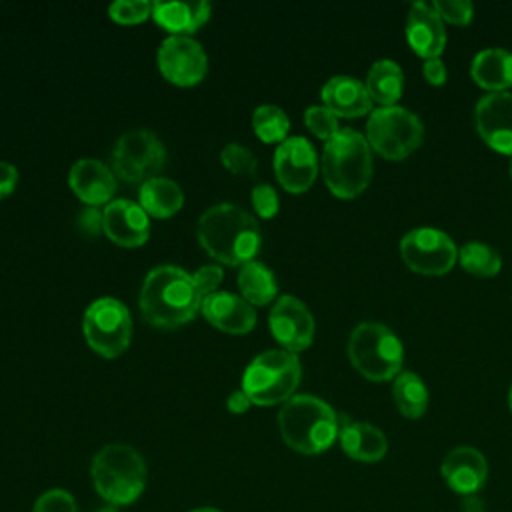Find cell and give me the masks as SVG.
<instances>
[{"label":"cell","instance_id":"obj_34","mask_svg":"<svg viewBox=\"0 0 512 512\" xmlns=\"http://www.w3.org/2000/svg\"><path fill=\"white\" fill-rule=\"evenodd\" d=\"M32 512H78V506L68 490L50 488L36 498Z\"/></svg>","mask_w":512,"mask_h":512},{"label":"cell","instance_id":"obj_20","mask_svg":"<svg viewBox=\"0 0 512 512\" xmlns=\"http://www.w3.org/2000/svg\"><path fill=\"white\" fill-rule=\"evenodd\" d=\"M204 318L226 334H246L256 324V312L242 296L230 292H214L202 300Z\"/></svg>","mask_w":512,"mask_h":512},{"label":"cell","instance_id":"obj_42","mask_svg":"<svg viewBox=\"0 0 512 512\" xmlns=\"http://www.w3.org/2000/svg\"><path fill=\"white\" fill-rule=\"evenodd\" d=\"M460 512H484V500L478 496H462Z\"/></svg>","mask_w":512,"mask_h":512},{"label":"cell","instance_id":"obj_40","mask_svg":"<svg viewBox=\"0 0 512 512\" xmlns=\"http://www.w3.org/2000/svg\"><path fill=\"white\" fill-rule=\"evenodd\" d=\"M16 182H18V170L8 162H0V200L14 192Z\"/></svg>","mask_w":512,"mask_h":512},{"label":"cell","instance_id":"obj_6","mask_svg":"<svg viewBox=\"0 0 512 512\" xmlns=\"http://www.w3.org/2000/svg\"><path fill=\"white\" fill-rule=\"evenodd\" d=\"M300 374V360L294 352L266 350L246 366L242 392L258 406L284 404L294 396Z\"/></svg>","mask_w":512,"mask_h":512},{"label":"cell","instance_id":"obj_13","mask_svg":"<svg viewBox=\"0 0 512 512\" xmlns=\"http://www.w3.org/2000/svg\"><path fill=\"white\" fill-rule=\"evenodd\" d=\"M274 172L286 192H306L318 174L314 146L304 136L286 138L274 152Z\"/></svg>","mask_w":512,"mask_h":512},{"label":"cell","instance_id":"obj_4","mask_svg":"<svg viewBox=\"0 0 512 512\" xmlns=\"http://www.w3.org/2000/svg\"><path fill=\"white\" fill-rule=\"evenodd\" d=\"M322 174L334 196L356 198L362 194L372 178V152L368 140L352 128L338 130V134L324 144Z\"/></svg>","mask_w":512,"mask_h":512},{"label":"cell","instance_id":"obj_26","mask_svg":"<svg viewBox=\"0 0 512 512\" xmlns=\"http://www.w3.org/2000/svg\"><path fill=\"white\" fill-rule=\"evenodd\" d=\"M364 86L372 102L396 106L404 90V72L394 60H378L370 66Z\"/></svg>","mask_w":512,"mask_h":512},{"label":"cell","instance_id":"obj_15","mask_svg":"<svg viewBox=\"0 0 512 512\" xmlns=\"http://www.w3.org/2000/svg\"><path fill=\"white\" fill-rule=\"evenodd\" d=\"M480 138L500 154H512V94L490 92L478 100L474 110Z\"/></svg>","mask_w":512,"mask_h":512},{"label":"cell","instance_id":"obj_11","mask_svg":"<svg viewBox=\"0 0 512 512\" xmlns=\"http://www.w3.org/2000/svg\"><path fill=\"white\" fill-rule=\"evenodd\" d=\"M400 254L410 270L424 276H442L458 260L454 240L436 228L410 230L400 240Z\"/></svg>","mask_w":512,"mask_h":512},{"label":"cell","instance_id":"obj_24","mask_svg":"<svg viewBox=\"0 0 512 512\" xmlns=\"http://www.w3.org/2000/svg\"><path fill=\"white\" fill-rule=\"evenodd\" d=\"M472 80L492 92H506L512 86V52L486 48L478 52L470 66Z\"/></svg>","mask_w":512,"mask_h":512},{"label":"cell","instance_id":"obj_28","mask_svg":"<svg viewBox=\"0 0 512 512\" xmlns=\"http://www.w3.org/2000/svg\"><path fill=\"white\" fill-rule=\"evenodd\" d=\"M394 404L406 418H420L428 408V388L414 372H400L392 386Z\"/></svg>","mask_w":512,"mask_h":512},{"label":"cell","instance_id":"obj_9","mask_svg":"<svg viewBox=\"0 0 512 512\" xmlns=\"http://www.w3.org/2000/svg\"><path fill=\"white\" fill-rule=\"evenodd\" d=\"M82 332L94 352L104 358H116L130 344L132 316L120 300L104 296L86 308Z\"/></svg>","mask_w":512,"mask_h":512},{"label":"cell","instance_id":"obj_44","mask_svg":"<svg viewBox=\"0 0 512 512\" xmlns=\"http://www.w3.org/2000/svg\"><path fill=\"white\" fill-rule=\"evenodd\" d=\"M508 404H510V410H512V386H510V392H508Z\"/></svg>","mask_w":512,"mask_h":512},{"label":"cell","instance_id":"obj_5","mask_svg":"<svg viewBox=\"0 0 512 512\" xmlns=\"http://www.w3.org/2000/svg\"><path fill=\"white\" fill-rule=\"evenodd\" d=\"M96 492L112 506H126L140 498L146 488V462L128 444H108L96 452L90 466Z\"/></svg>","mask_w":512,"mask_h":512},{"label":"cell","instance_id":"obj_3","mask_svg":"<svg viewBox=\"0 0 512 512\" xmlns=\"http://www.w3.org/2000/svg\"><path fill=\"white\" fill-rule=\"evenodd\" d=\"M278 430L292 450L314 456L334 444L340 422L334 408L322 398L296 394L282 404L278 412Z\"/></svg>","mask_w":512,"mask_h":512},{"label":"cell","instance_id":"obj_8","mask_svg":"<svg viewBox=\"0 0 512 512\" xmlns=\"http://www.w3.org/2000/svg\"><path fill=\"white\" fill-rule=\"evenodd\" d=\"M424 138V126L416 114L402 106H380L370 112L366 140L380 156L404 160Z\"/></svg>","mask_w":512,"mask_h":512},{"label":"cell","instance_id":"obj_2","mask_svg":"<svg viewBox=\"0 0 512 512\" xmlns=\"http://www.w3.org/2000/svg\"><path fill=\"white\" fill-rule=\"evenodd\" d=\"M198 242L214 260L244 266L258 254L262 234L256 218L240 206L216 204L198 220Z\"/></svg>","mask_w":512,"mask_h":512},{"label":"cell","instance_id":"obj_16","mask_svg":"<svg viewBox=\"0 0 512 512\" xmlns=\"http://www.w3.org/2000/svg\"><path fill=\"white\" fill-rule=\"evenodd\" d=\"M102 230L118 246L136 248L150 236V220L144 208L132 200H112L102 210Z\"/></svg>","mask_w":512,"mask_h":512},{"label":"cell","instance_id":"obj_46","mask_svg":"<svg viewBox=\"0 0 512 512\" xmlns=\"http://www.w3.org/2000/svg\"><path fill=\"white\" fill-rule=\"evenodd\" d=\"M510 178H512V162H510Z\"/></svg>","mask_w":512,"mask_h":512},{"label":"cell","instance_id":"obj_39","mask_svg":"<svg viewBox=\"0 0 512 512\" xmlns=\"http://www.w3.org/2000/svg\"><path fill=\"white\" fill-rule=\"evenodd\" d=\"M424 78L428 80V84L432 86H442L446 82V66L440 58H430L424 62Z\"/></svg>","mask_w":512,"mask_h":512},{"label":"cell","instance_id":"obj_35","mask_svg":"<svg viewBox=\"0 0 512 512\" xmlns=\"http://www.w3.org/2000/svg\"><path fill=\"white\" fill-rule=\"evenodd\" d=\"M432 8L438 12L442 22H450L456 26H464L474 16V6L468 0H436L432 2Z\"/></svg>","mask_w":512,"mask_h":512},{"label":"cell","instance_id":"obj_14","mask_svg":"<svg viewBox=\"0 0 512 512\" xmlns=\"http://www.w3.org/2000/svg\"><path fill=\"white\" fill-rule=\"evenodd\" d=\"M270 330L288 352H300L312 344L314 318L296 296H280L270 310Z\"/></svg>","mask_w":512,"mask_h":512},{"label":"cell","instance_id":"obj_30","mask_svg":"<svg viewBox=\"0 0 512 512\" xmlns=\"http://www.w3.org/2000/svg\"><path fill=\"white\" fill-rule=\"evenodd\" d=\"M252 128L262 142H284L290 120L280 106L262 104L252 114Z\"/></svg>","mask_w":512,"mask_h":512},{"label":"cell","instance_id":"obj_19","mask_svg":"<svg viewBox=\"0 0 512 512\" xmlns=\"http://www.w3.org/2000/svg\"><path fill=\"white\" fill-rule=\"evenodd\" d=\"M68 184L72 192L88 206L110 204L116 192L114 172L96 158H80L68 172Z\"/></svg>","mask_w":512,"mask_h":512},{"label":"cell","instance_id":"obj_29","mask_svg":"<svg viewBox=\"0 0 512 512\" xmlns=\"http://www.w3.org/2000/svg\"><path fill=\"white\" fill-rule=\"evenodd\" d=\"M458 262L460 266L480 278H490L496 276L502 268V258L500 254L484 244V242H468L458 250Z\"/></svg>","mask_w":512,"mask_h":512},{"label":"cell","instance_id":"obj_45","mask_svg":"<svg viewBox=\"0 0 512 512\" xmlns=\"http://www.w3.org/2000/svg\"><path fill=\"white\" fill-rule=\"evenodd\" d=\"M98 512H114L112 508H102V510H98Z\"/></svg>","mask_w":512,"mask_h":512},{"label":"cell","instance_id":"obj_25","mask_svg":"<svg viewBox=\"0 0 512 512\" xmlns=\"http://www.w3.org/2000/svg\"><path fill=\"white\" fill-rule=\"evenodd\" d=\"M184 204V194L180 186L170 178L154 176L140 186V206L148 216L170 218Z\"/></svg>","mask_w":512,"mask_h":512},{"label":"cell","instance_id":"obj_32","mask_svg":"<svg viewBox=\"0 0 512 512\" xmlns=\"http://www.w3.org/2000/svg\"><path fill=\"white\" fill-rule=\"evenodd\" d=\"M108 14L118 24H140L152 16V2L148 0H118L112 2Z\"/></svg>","mask_w":512,"mask_h":512},{"label":"cell","instance_id":"obj_12","mask_svg":"<svg viewBox=\"0 0 512 512\" xmlns=\"http://www.w3.org/2000/svg\"><path fill=\"white\" fill-rule=\"evenodd\" d=\"M158 68L176 86L198 84L208 68V58L200 42L190 36H168L158 48Z\"/></svg>","mask_w":512,"mask_h":512},{"label":"cell","instance_id":"obj_43","mask_svg":"<svg viewBox=\"0 0 512 512\" xmlns=\"http://www.w3.org/2000/svg\"><path fill=\"white\" fill-rule=\"evenodd\" d=\"M190 512H220L218 508H212V506H200V508H194Z\"/></svg>","mask_w":512,"mask_h":512},{"label":"cell","instance_id":"obj_18","mask_svg":"<svg viewBox=\"0 0 512 512\" xmlns=\"http://www.w3.org/2000/svg\"><path fill=\"white\" fill-rule=\"evenodd\" d=\"M406 40L420 58H438L446 46L444 22L432 4L414 2L406 18Z\"/></svg>","mask_w":512,"mask_h":512},{"label":"cell","instance_id":"obj_36","mask_svg":"<svg viewBox=\"0 0 512 512\" xmlns=\"http://www.w3.org/2000/svg\"><path fill=\"white\" fill-rule=\"evenodd\" d=\"M252 206L262 218H272L278 212V194L270 184H256L252 188Z\"/></svg>","mask_w":512,"mask_h":512},{"label":"cell","instance_id":"obj_17","mask_svg":"<svg viewBox=\"0 0 512 512\" xmlns=\"http://www.w3.org/2000/svg\"><path fill=\"white\" fill-rule=\"evenodd\" d=\"M440 474L456 494L472 496L488 478V462L480 450L472 446H456L444 456Z\"/></svg>","mask_w":512,"mask_h":512},{"label":"cell","instance_id":"obj_22","mask_svg":"<svg viewBox=\"0 0 512 512\" xmlns=\"http://www.w3.org/2000/svg\"><path fill=\"white\" fill-rule=\"evenodd\" d=\"M324 106L342 118H358L372 110L366 86L352 76H334L322 86Z\"/></svg>","mask_w":512,"mask_h":512},{"label":"cell","instance_id":"obj_21","mask_svg":"<svg viewBox=\"0 0 512 512\" xmlns=\"http://www.w3.org/2000/svg\"><path fill=\"white\" fill-rule=\"evenodd\" d=\"M338 440L344 454L358 462H378L388 452V440L384 432L368 422H356L350 418H340Z\"/></svg>","mask_w":512,"mask_h":512},{"label":"cell","instance_id":"obj_41","mask_svg":"<svg viewBox=\"0 0 512 512\" xmlns=\"http://www.w3.org/2000/svg\"><path fill=\"white\" fill-rule=\"evenodd\" d=\"M250 398L242 392V390H236V392H232L230 396H228V400H226V408L232 412V414H242V412H246L248 408H250Z\"/></svg>","mask_w":512,"mask_h":512},{"label":"cell","instance_id":"obj_10","mask_svg":"<svg viewBox=\"0 0 512 512\" xmlns=\"http://www.w3.org/2000/svg\"><path fill=\"white\" fill-rule=\"evenodd\" d=\"M166 150L156 134L144 128L124 132L112 150V172L128 184H144L164 166Z\"/></svg>","mask_w":512,"mask_h":512},{"label":"cell","instance_id":"obj_38","mask_svg":"<svg viewBox=\"0 0 512 512\" xmlns=\"http://www.w3.org/2000/svg\"><path fill=\"white\" fill-rule=\"evenodd\" d=\"M78 228L88 236H96L102 230V212L96 206L84 208L78 216Z\"/></svg>","mask_w":512,"mask_h":512},{"label":"cell","instance_id":"obj_27","mask_svg":"<svg viewBox=\"0 0 512 512\" xmlns=\"http://www.w3.org/2000/svg\"><path fill=\"white\" fill-rule=\"evenodd\" d=\"M238 288L242 298L252 306H264L272 302L278 292L274 272L258 260H252L240 268Z\"/></svg>","mask_w":512,"mask_h":512},{"label":"cell","instance_id":"obj_1","mask_svg":"<svg viewBox=\"0 0 512 512\" xmlns=\"http://www.w3.org/2000/svg\"><path fill=\"white\" fill-rule=\"evenodd\" d=\"M204 296L192 274L178 266L162 264L152 268L140 290L142 318L156 328H176L190 322L202 308Z\"/></svg>","mask_w":512,"mask_h":512},{"label":"cell","instance_id":"obj_31","mask_svg":"<svg viewBox=\"0 0 512 512\" xmlns=\"http://www.w3.org/2000/svg\"><path fill=\"white\" fill-rule=\"evenodd\" d=\"M220 160L226 170H230L236 176H254L258 168V160L246 146L238 142H230L222 148Z\"/></svg>","mask_w":512,"mask_h":512},{"label":"cell","instance_id":"obj_23","mask_svg":"<svg viewBox=\"0 0 512 512\" xmlns=\"http://www.w3.org/2000/svg\"><path fill=\"white\" fill-rule=\"evenodd\" d=\"M212 6L200 2H152V18L172 36H186L204 26Z\"/></svg>","mask_w":512,"mask_h":512},{"label":"cell","instance_id":"obj_33","mask_svg":"<svg viewBox=\"0 0 512 512\" xmlns=\"http://www.w3.org/2000/svg\"><path fill=\"white\" fill-rule=\"evenodd\" d=\"M304 122L308 126V130L322 138V140H330L334 134H338V116L334 112H330L326 106H310L304 112Z\"/></svg>","mask_w":512,"mask_h":512},{"label":"cell","instance_id":"obj_7","mask_svg":"<svg viewBox=\"0 0 512 512\" xmlns=\"http://www.w3.org/2000/svg\"><path fill=\"white\" fill-rule=\"evenodd\" d=\"M348 358L364 378L384 382L402 372L404 348L388 326L378 322H360L350 332Z\"/></svg>","mask_w":512,"mask_h":512},{"label":"cell","instance_id":"obj_37","mask_svg":"<svg viewBox=\"0 0 512 512\" xmlns=\"http://www.w3.org/2000/svg\"><path fill=\"white\" fill-rule=\"evenodd\" d=\"M192 278H194V284L200 290V294L206 298V296L218 292L216 288L222 282V268H218V266H202V268H198L192 274Z\"/></svg>","mask_w":512,"mask_h":512}]
</instances>
